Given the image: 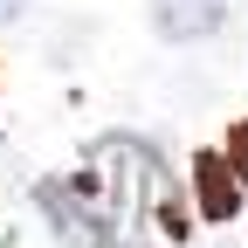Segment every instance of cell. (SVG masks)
Here are the masks:
<instances>
[{"label":"cell","mask_w":248,"mask_h":248,"mask_svg":"<svg viewBox=\"0 0 248 248\" xmlns=\"http://www.w3.org/2000/svg\"><path fill=\"white\" fill-rule=\"evenodd\" d=\"M42 207H48V228L69 241V248H104V207L90 200V193H76L69 179H48L42 186Z\"/></svg>","instance_id":"cell-1"},{"label":"cell","mask_w":248,"mask_h":248,"mask_svg":"<svg viewBox=\"0 0 248 248\" xmlns=\"http://www.w3.org/2000/svg\"><path fill=\"white\" fill-rule=\"evenodd\" d=\"M221 21H228V0H152L159 42H207Z\"/></svg>","instance_id":"cell-2"},{"label":"cell","mask_w":248,"mask_h":248,"mask_svg":"<svg viewBox=\"0 0 248 248\" xmlns=\"http://www.w3.org/2000/svg\"><path fill=\"white\" fill-rule=\"evenodd\" d=\"M193 193H200V214L207 221H228L241 214V179H234V159H193Z\"/></svg>","instance_id":"cell-3"},{"label":"cell","mask_w":248,"mask_h":248,"mask_svg":"<svg viewBox=\"0 0 248 248\" xmlns=\"http://www.w3.org/2000/svg\"><path fill=\"white\" fill-rule=\"evenodd\" d=\"M21 14H28V0H0V28H14Z\"/></svg>","instance_id":"cell-4"},{"label":"cell","mask_w":248,"mask_h":248,"mask_svg":"<svg viewBox=\"0 0 248 248\" xmlns=\"http://www.w3.org/2000/svg\"><path fill=\"white\" fill-rule=\"evenodd\" d=\"M248 166V124H241V131H234V172Z\"/></svg>","instance_id":"cell-5"}]
</instances>
